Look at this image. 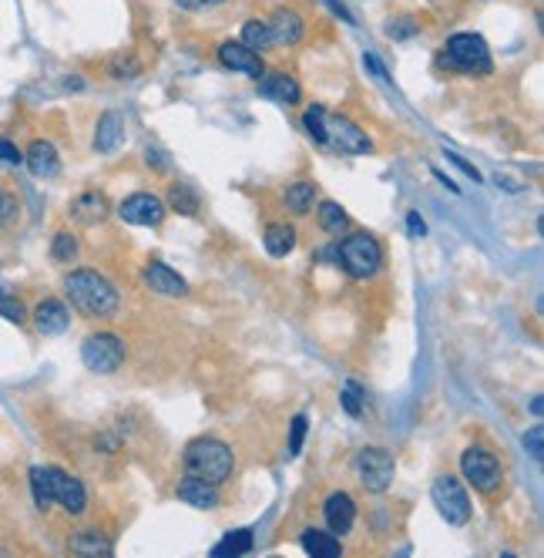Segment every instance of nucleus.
<instances>
[{"instance_id":"6ab92c4d","label":"nucleus","mask_w":544,"mask_h":558,"mask_svg":"<svg viewBox=\"0 0 544 558\" xmlns=\"http://www.w3.org/2000/svg\"><path fill=\"white\" fill-rule=\"evenodd\" d=\"M141 276H145V286L152 292H158V296H185V292H189V283L178 276L175 269H168L165 263H158V259H152Z\"/></svg>"},{"instance_id":"5701e85b","label":"nucleus","mask_w":544,"mask_h":558,"mask_svg":"<svg viewBox=\"0 0 544 558\" xmlns=\"http://www.w3.org/2000/svg\"><path fill=\"white\" fill-rule=\"evenodd\" d=\"M263 246H266V253L272 256V259L290 256L292 249H296V226H290V222H272V226H266Z\"/></svg>"},{"instance_id":"473e14b6","label":"nucleus","mask_w":544,"mask_h":558,"mask_svg":"<svg viewBox=\"0 0 544 558\" xmlns=\"http://www.w3.org/2000/svg\"><path fill=\"white\" fill-rule=\"evenodd\" d=\"M51 259H54V263H75V259H77V236H75V232H67V229L54 232Z\"/></svg>"},{"instance_id":"b1692460","label":"nucleus","mask_w":544,"mask_h":558,"mask_svg":"<svg viewBox=\"0 0 544 558\" xmlns=\"http://www.w3.org/2000/svg\"><path fill=\"white\" fill-rule=\"evenodd\" d=\"M165 209L182 212V216H199V209H202V195L192 189L189 182H175V185L168 189V202H165Z\"/></svg>"},{"instance_id":"dca6fc26","label":"nucleus","mask_w":544,"mask_h":558,"mask_svg":"<svg viewBox=\"0 0 544 558\" xmlns=\"http://www.w3.org/2000/svg\"><path fill=\"white\" fill-rule=\"evenodd\" d=\"M269 31H272V40H276V44L292 48V44H299V40H303L306 17L296 11V7H276L272 17H269Z\"/></svg>"},{"instance_id":"4c0bfd02","label":"nucleus","mask_w":544,"mask_h":558,"mask_svg":"<svg viewBox=\"0 0 544 558\" xmlns=\"http://www.w3.org/2000/svg\"><path fill=\"white\" fill-rule=\"evenodd\" d=\"M0 317H7L11 323H24L27 310L21 300H13V296H4V292H0Z\"/></svg>"},{"instance_id":"2eb2a0df","label":"nucleus","mask_w":544,"mask_h":558,"mask_svg":"<svg viewBox=\"0 0 544 558\" xmlns=\"http://www.w3.org/2000/svg\"><path fill=\"white\" fill-rule=\"evenodd\" d=\"M175 495H178V501L199 508V511H212V508H218V501H222L218 484L202 482V478H192V474H185V478L178 482Z\"/></svg>"},{"instance_id":"412c9836","label":"nucleus","mask_w":544,"mask_h":558,"mask_svg":"<svg viewBox=\"0 0 544 558\" xmlns=\"http://www.w3.org/2000/svg\"><path fill=\"white\" fill-rule=\"evenodd\" d=\"M299 548L313 558H340L343 555V542L333 532H323V528H303V532H299Z\"/></svg>"},{"instance_id":"a19ab883","label":"nucleus","mask_w":544,"mask_h":558,"mask_svg":"<svg viewBox=\"0 0 544 558\" xmlns=\"http://www.w3.org/2000/svg\"><path fill=\"white\" fill-rule=\"evenodd\" d=\"M443 155H447V162L460 168V172H464V176H468L470 182H481V172H477V168L470 166V162H468V158H464V155H457V152H443Z\"/></svg>"},{"instance_id":"20e7f679","label":"nucleus","mask_w":544,"mask_h":558,"mask_svg":"<svg viewBox=\"0 0 544 558\" xmlns=\"http://www.w3.org/2000/svg\"><path fill=\"white\" fill-rule=\"evenodd\" d=\"M336 263H340L353 279H370L377 276L383 266V246L377 236H370L363 229L356 232H343V239L336 242Z\"/></svg>"},{"instance_id":"c756f323","label":"nucleus","mask_w":544,"mask_h":558,"mask_svg":"<svg viewBox=\"0 0 544 558\" xmlns=\"http://www.w3.org/2000/svg\"><path fill=\"white\" fill-rule=\"evenodd\" d=\"M253 552V528H239V532H228L216 548L212 555L216 558H236V555H249Z\"/></svg>"},{"instance_id":"49530a36","label":"nucleus","mask_w":544,"mask_h":558,"mask_svg":"<svg viewBox=\"0 0 544 558\" xmlns=\"http://www.w3.org/2000/svg\"><path fill=\"white\" fill-rule=\"evenodd\" d=\"M326 7H329V11H333V14H336L340 21H346V24H356V21H353V14L346 11V7H343L340 0H326Z\"/></svg>"},{"instance_id":"f03ea898","label":"nucleus","mask_w":544,"mask_h":558,"mask_svg":"<svg viewBox=\"0 0 544 558\" xmlns=\"http://www.w3.org/2000/svg\"><path fill=\"white\" fill-rule=\"evenodd\" d=\"M437 68L464 77H487L494 75V58L481 34L457 31V34H450V38L443 40L441 54H437Z\"/></svg>"},{"instance_id":"f8f14e48","label":"nucleus","mask_w":544,"mask_h":558,"mask_svg":"<svg viewBox=\"0 0 544 558\" xmlns=\"http://www.w3.org/2000/svg\"><path fill=\"white\" fill-rule=\"evenodd\" d=\"M51 471V491H54V505H61L67 515H85L88 508V491L81 478L67 474L64 468H48Z\"/></svg>"},{"instance_id":"0eeeda50","label":"nucleus","mask_w":544,"mask_h":558,"mask_svg":"<svg viewBox=\"0 0 544 558\" xmlns=\"http://www.w3.org/2000/svg\"><path fill=\"white\" fill-rule=\"evenodd\" d=\"M460 474L481 495H494L501 488V461L494 457V451L481 445H470L460 451Z\"/></svg>"},{"instance_id":"f3484780","label":"nucleus","mask_w":544,"mask_h":558,"mask_svg":"<svg viewBox=\"0 0 544 558\" xmlns=\"http://www.w3.org/2000/svg\"><path fill=\"white\" fill-rule=\"evenodd\" d=\"M67 327H71V310L61 300L48 296V300H40L34 306V330L38 333H44V337H61Z\"/></svg>"},{"instance_id":"f257e3e1","label":"nucleus","mask_w":544,"mask_h":558,"mask_svg":"<svg viewBox=\"0 0 544 558\" xmlns=\"http://www.w3.org/2000/svg\"><path fill=\"white\" fill-rule=\"evenodd\" d=\"M64 292L75 310H81L91 320H108L118 313L121 296L114 290V283L108 276H102L98 269H71L64 276Z\"/></svg>"},{"instance_id":"c9c22d12","label":"nucleus","mask_w":544,"mask_h":558,"mask_svg":"<svg viewBox=\"0 0 544 558\" xmlns=\"http://www.w3.org/2000/svg\"><path fill=\"white\" fill-rule=\"evenodd\" d=\"M420 34V24L414 21V17H397L393 24H387V38L393 40H410Z\"/></svg>"},{"instance_id":"4be33fe9","label":"nucleus","mask_w":544,"mask_h":558,"mask_svg":"<svg viewBox=\"0 0 544 558\" xmlns=\"http://www.w3.org/2000/svg\"><path fill=\"white\" fill-rule=\"evenodd\" d=\"M71 216L81 222V226H98L108 219V199L104 192H81L75 202H71Z\"/></svg>"},{"instance_id":"f704fd0d","label":"nucleus","mask_w":544,"mask_h":558,"mask_svg":"<svg viewBox=\"0 0 544 558\" xmlns=\"http://www.w3.org/2000/svg\"><path fill=\"white\" fill-rule=\"evenodd\" d=\"M306 431H309V420H306V414H296V418H292V424H290V457L303 454Z\"/></svg>"},{"instance_id":"423d86ee","label":"nucleus","mask_w":544,"mask_h":558,"mask_svg":"<svg viewBox=\"0 0 544 558\" xmlns=\"http://www.w3.org/2000/svg\"><path fill=\"white\" fill-rule=\"evenodd\" d=\"M431 501L437 508V515H441L447 525H454V528H464L470 521V498H468V488L457 482L454 474H437L431 484Z\"/></svg>"},{"instance_id":"ea45409f","label":"nucleus","mask_w":544,"mask_h":558,"mask_svg":"<svg viewBox=\"0 0 544 558\" xmlns=\"http://www.w3.org/2000/svg\"><path fill=\"white\" fill-rule=\"evenodd\" d=\"M178 11H192V14H202V11H216L222 7L226 0H172Z\"/></svg>"},{"instance_id":"a878e982","label":"nucleus","mask_w":544,"mask_h":558,"mask_svg":"<svg viewBox=\"0 0 544 558\" xmlns=\"http://www.w3.org/2000/svg\"><path fill=\"white\" fill-rule=\"evenodd\" d=\"M282 199H286V209L292 216H309L317 209V185L313 182H292Z\"/></svg>"},{"instance_id":"79ce46f5","label":"nucleus","mask_w":544,"mask_h":558,"mask_svg":"<svg viewBox=\"0 0 544 558\" xmlns=\"http://www.w3.org/2000/svg\"><path fill=\"white\" fill-rule=\"evenodd\" d=\"M0 162H7V166H21V162H24V155H21V148H17L13 141L0 139Z\"/></svg>"},{"instance_id":"ddd939ff","label":"nucleus","mask_w":544,"mask_h":558,"mask_svg":"<svg viewBox=\"0 0 544 558\" xmlns=\"http://www.w3.org/2000/svg\"><path fill=\"white\" fill-rule=\"evenodd\" d=\"M323 518H326V528L336 535V538H346L356 525L353 495H346V491H333V495H326V501H323Z\"/></svg>"},{"instance_id":"39448f33","label":"nucleus","mask_w":544,"mask_h":558,"mask_svg":"<svg viewBox=\"0 0 544 558\" xmlns=\"http://www.w3.org/2000/svg\"><path fill=\"white\" fill-rule=\"evenodd\" d=\"M353 474L363 491L383 495L393 484L397 461H393V454L387 447H363V451H356V457H353Z\"/></svg>"},{"instance_id":"a211bd4d","label":"nucleus","mask_w":544,"mask_h":558,"mask_svg":"<svg viewBox=\"0 0 544 558\" xmlns=\"http://www.w3.org/2000/svg\"><path fill=\"white\" fill-rule=\"evenodd\" d=\"M24 166L31 168V176L54 178L61 172V155H58V148L48 139H34L24 152Z\"/></svg>"},{"instance_id":"37998d69","label":"nucleus","mask_w":544,"mask_h":558,"mask_svg":"<svg viewBox=\"0 0 544 558\" xmlns=\"http://www.w3.org/2000/svg\"><path fill=\"white\" fill-rule=\"evenodd\" d=\"M145 166L155 168V172H165V168H168V158H165V152L158 145H148V148H145Z\"/></svg>"},{"instance_id":"1a4fd4ad","label":"nucleus","mask_w":544,"mask_h":558,"mask_svg":"<svg viewBox=\"0 0 544 558\" xmlns=\"http://www.w3.org/2000/svg\"><path fill=\"white\" fill-rule=\"evenodd\" d=\"M326 145H333L340 155H370L373 141L363 128L350 122L346 114H326Z\"/></svg>"},{"instance_id":"393cba45","label":"nucleus","mask_w":544,"mask_h":558,"mask_svg":"<svg viewBox=\"0 0 544 558\" xmlns=\"http://www.w3.org/2000/svg\"><path fill=\"white\" fill-rule=\"evenodd\" d=\"M67 548L75 552V555H111V542L104 538L98 528H81V532L71 535V542Z\"/></svg>"},{"instance_id":"de8ad7c7","label":"nucleus","mask_w":544,"mask_h":558,"mask_svg":"<svg viewBox=\"0 0 544 558\" xmlns=\"http://www.w3.org/2000/svg\"><path fill=\"white\" fill-rule=\"evenodd\" d=\"M431 176L437 178V182H441L443 189H450V192H454V195H457V192H460V185H457V182H454V178H450V176H443L441 168H431Z\"/></svg>"},{"instance_id":"bb28decb","label":"nucleus","mask_w":544,"mask_h":558,"mask_svg":"<svg viewBox=\"0 0 544 558\" xmlns=\"http://www.w3.org/2000/svg\"><path fill=\"white\" fill-rule=\"evenodd\" d=\"M317 222H319L323 232L336 236V239H340L343 232L350 229V216H346V209H343L340 202H333V199H326V202L317 205Z\"/></svg>"},{"instance_id":"9b49d317","label":"nucleus","mask_w":544,"mask_h":558,"mask_svg":"<svg viewBox=\"0 0 544 558\" xmlns=\"http://www.w3.org/2000/svg\"><path fill=\"white\" fill-rule=\"evenodd\" d=\"M216 58L226 71H232V75H245V77H253V81L266 71L263 54L249 51L242 40H222V44L216 48Z\"/></svg>"},{"instance_id":"6e6552de","label":"nucleus","mask_w":544,"mask_h":558,"mask_svg":"<svg viewBox=\"0 0 544 558\" xmlns=\"http://www.w3.org/2000/svg\"><path fill=\"white\" fill-rule=\"evenodd\" d=\"M125 340L118 333H91L81 343V360L94 374H114L125 364Z\"/></svg>"},{"instance_id":"cd10ccee","label":"nucleus","mask_w":544,"mask_h":558,"mask_svg":"<svg viewBox=\"0 0 544 558\" xmlns=\"http://www.w3.org/2000/svg\"><path fill=\"white\" fill-rule=\"evenodd\" d=\"M242 44L249 48V51L255 54H266L276 40H272V31H269V21H263V17H249L245 24H242Z\"/></svg>"},{"instance_id":"c85d7f7f","label":"nucleus","mask_w":544,"mask_h":558,"mask_svg":"<svg viewBox=\"0 0 544 558\" xmlns=\"http://www.w3.org/2000/svg\"><path fill=\"white\" fill-rule=\"evenodd\" d=\"M27 482H31V495H34V505L38 511H48L54 505V491H51V471L34 464L27 471Z\"/></svg>"},{"instance_id":"4468645a","label":"nucleus","mask_w":544,"mask_h":558,"mask_svg":"<svg viewBox=\"0 0 544 558\" xmlns=\"http://www.w3.org/2000/svg\"><path fill=\"white\" fill-rule=\"evenodd\" d=\"M255 85H259V94L269 98V102L276 104H299L303 98V88H299V81L286 71H263V75L255 77Z\"/></svg>"},{"instance_id":"72a5a7b5","label":"nucleus","mask_w":544,"mask_h":558,"mask_svg":"<svg viewBox=\"0 0 544 558\" xmlns=\"http://www.w3.org/2000/svg\"><path fill=\"white\" fill-rule=\"evenodd\" d=\"M363 400H367V397H363V387H360L356 381H346V387L340 391L343 410H346L350 418H360V414H363Z\"/></svg>"},{"instance_id":"a18cd8bd","label":"nucleus","mask_w":544,"mask_h":558,"mask_svg":"<svg viewBox=\"0 0 544 558\" xmlns=\"http://www.w3.org/2000/svg\"><path fill=\"white\" fill-rule=\"evenodd\" d=\"M406 232H410L414 239H424V236H427V222H424L417 212H410V216H406Z\"/></svg>"},{"instance_id":"aec40b11","label":"nucleus","mask_w":544,"mask_h":558,"mask_svg":"<svg viewBox=\"0 0 544 558\" xmlns=\"http://www.w3.org/2000/svg\"><path fill=\"white\" fill-rule=\"evenodd\" d=\"M121 141H125V114L104 112L102 118H98V128H94V152L111 155L121 148Z\"/></svg>"},{"instance_id":"2f4dec72","label":"nucleus","mask_w":544,"mask_h":558,"mask_svg":"<svg viewBox=\"0 0 544 558\" xmlns=\"http://www.w3.org/2000/svg\"><path fill=\"white\" fill-rule=\"evenodd\" d=\"M303 131L317 145H326V108L323 104H313L303 112Z\"/></svg>"},{"instance_id":"09e8293b","label":"nucleus","mask_w":544,"mask_h":558,"mask_svg":"<svg viewBox=\"0 0 544 558\" xmlns=\"http://www.w3.org/2000/svg\"><path fill=\"white\" fill-rule=\"evenodd\" d=\"M541 410H544L541 397H534V400H531V414H534V418H541Z\"/></svg>"},{"instance_id":"e433bc0d","label":"nucleus","mask_w":544,"mask_h":558,"mask_svg":"<svg viewBox=\"0 0 544 558\" xmlns=\"http://www.w3.org/2000/svg\"><path fill=\"white\" fill-rule=\"evenodd\" d=\"M17 216H21V202H17V195H13V192H0V229L13 226Z\"/></svg>"},{"instance_id":"c03bdc74","label":"nucleus","mask_w":544,"mask_h":558,"mask_svg":"<svg viewBox=\"0 0 544 558\" xmlns=\"http://www.w3.org/2000/svg\"><path fill=\"white\" fill-rule=\"evenodd\" d=\"M363 64H367L373 77H380V81H390V71H387V64L377 58V54H363Z\"/></svg>"},{"instance_id":"9d476101","label":"nucleus","mask_w":544,"mask_h":558,"mask_svg":"<svg viewBox=\"0 0 544 558\" xmlns=\"http://www.w3.org/2000/svg\"><path fill=\"white\" fill-rule=\"evenodd\" d=\"M165 202L155 192H131L128 199H121L118 205V216L125 219L128 226H158L165 219Z\"/></svg>"},{"instance_id":"7c9ffc66","label":"nucleus","mask_w":544,"mask_h":558,"mask_svg":"<svg viewBox=\"0 0 544 558\" xmlns=\"http://www.w3.org/2000/svg\"><path fill=\"white\" fill-rule=\"evenodd\" d=\"M141 71H145V64H141V58L135 51H121L108 61V75H111L114 81H131V77H138Z\"/></svg>"},{"instance_id":"7ed1b4c3","label":"nucleus","mask_w":544,"mask_h":558,"mask_svg":"<svg viewBox=\"0 0 544 558\" xmlns=\"http://www.w3.org/2000/svg\"><path fill=\"white\" fill-rule=\"evenodd\" d=\"M182 464H185V474H192V478L222 484V482H228L232 471H236V454H232V447H228L226 441H218V437H195V441L185 447Z\"/></svg>"},{"instance_id":"58836bf2","label":"nucleus","mask_w":544,"mask_h":558,"mask_svg":"<svg viewBox=\"0 0 544 558\" xmlns=\"http://www.w3.org/2000/svg\"><path fill=\"white\" fill-rule=\"evenodd\" d=\"M524 447H528V454H531L534 461H541L544 457V428L541 424H534L531 431H524Z\"/></svg>"}]
</instances>
